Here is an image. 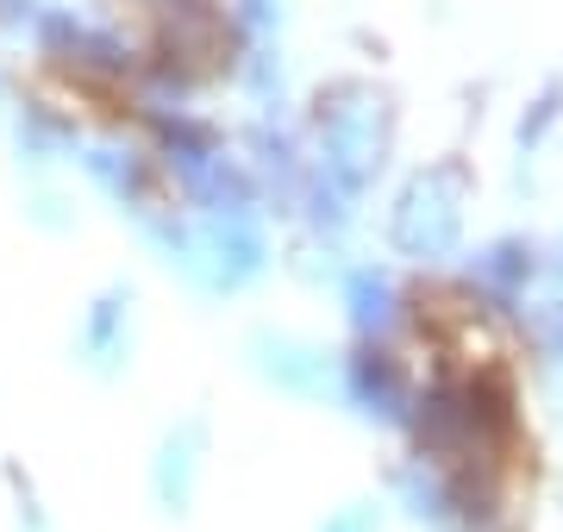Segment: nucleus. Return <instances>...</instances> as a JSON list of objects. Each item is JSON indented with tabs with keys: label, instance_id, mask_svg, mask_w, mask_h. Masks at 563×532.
<instances>
[{
	"label": "nucleus",
	"instance_id": "0eeeda50",
	"mask_svg": "<svg viewBox=\"0 0 563 532\" xmlns=\"http://www.w3.org/2000/svg\"><path fill=\"white\" fill-rule=\"evenodd\" d=\"M132 351H139V295H132V282H107L76 320V364L113 383V376H125Z\"/></svg>",
	"mask_w": 563,
	"mask_h": 532
},
{
	"label": "nucleus",
	"instance_id": "6e6552de",
	"mask_svg": "<svg viewBox=\"0 0 563 532\" xmlns=\"http://www.w3.org/2000/svg\"><path fill=\"white\" fill-rule=\"evenodd\" d=\"M201 476H207V420H176L157 439V457H151V501L169 520H188L195 495H201Z\"/></svg>",
	"mask_w": 563,
	"mask_h": 532
},
{
	"label": "nucleus",
	"instance_id": "1a4fd4ad",
	"mask_svg": "<svg viewBox=\"0 0 563 532\" xmlns=\"http://www.w3.org/2000/svg\"><path fill=\"white\" fill-rule=\"evenodd\" d=\"M539 269H544L539 264V245H526V239H495V245L470 251L463 282H470V295H483L488 308H520Z\"/></svg>",
	"mask_w": 563,
	"mask_h": 532
},
{
	"label": "nucleus",
	"instance_id": "f03ea898",
	"mask_svg": "<svg viewBox=\"0 0 563 532\" xmlns=\"http://www.w3.org/2000/svg\"><path fill=\"white\" fill-rule=\"evenodd\" d=\"M144 245L157 251L188 288H201L213 301L244 295V288H257L269 276V225L263 220H207V213L176 207L144 232Z\"/></svg>",
	"mask_w": 563,
	"mask_h": 532
},
{
	"label": "nucleus",
	"instance_id": "7ed1b4c3",
	"mask_svg": "<svg viewBox=\"0 0 563 532\" xmlns=\"http://www.w3.org/2000/svg\"><path fill=\"white\" fill-rule=\"evenodd\" d=\"M470 201H476V176H470L463 157L420 164L388 201V220H383L388 251L420 269L451 264L463 251V232H470Z\"/></svg>",
	"mask_w": 563,
	"mask_h": 532
},
{
	"label": "nucleus",
	"instance_id": "9d476101",
	"mask_svg": "<svg viewBox=\"0 0 563 532\" xmlns=\"http://www.w3.org/2000/svg\"><path fill=\"white\" fill-rule=\"evenodd\" d=\"M401 308H407V295H401V282H395V269H383V264L344 269V320H351L357 339L388 345V339L401 332V320H407Z\"/></svg>",
	"mask_w": 563,
	"mask_h": 532
},
{
	"label": "nucleus",
	"instance_id": "ddd939ff",
	"mask_svg": "<svg viewBox=\"0 0 563 532\" xmlns=\"http://www.w3.org/2000/svg\"><path fill=\"white\" fill-rule=\"evenodd\" d=\"M320 532H383V501H344L320 520Z\"/></svg>",
	"mask_w": 563,
	"mask_h": 532
},
{
	"label": "nucleus",
	"instance_id": "39448f33",
	"mask_svg": "<svg viewBox=\"0 0 563 532\" xmlns=\"http://www.w3.org/2000/svg\"><path fill=\"white\" fill-rule=\"evenodd\" d=\"M339 408H351L363 426L383 432H413L420 420V389L401 369V357L376 339H357V351L339 357Z\"/></svg>",
	"mask_w": 563,
	"mask_h": 532
},
{
	"label": "nucleus",
	"instance_id": "2eb2a0df",
	"mask_svg": "<svg viewBox=\"0 0 563 532\" xmlns=\"http://www.w3.org/2000/svg\"><path fill=\"white\" fill-rule=\"evenodd\" d=\"M551 276H563V257H558V264H551Z\"/></svg>",
	"mask_w": 563,
	"mask_h": 532
},
{
	"label": "nucleus",
	"instance_id": "4468645a",
	"mask_svg": "<svg viewBox=\"0 0 563 532\" xmlns=\"http://www.w3.org/2000/svg\"><path fill=\"white\" fill-rule=\"evenodd\" d=\"M13 476V495H20V532H51V520H44V508H38V495H32V483H25L20 470H7Z\"/></svg>",
	"mask_w": 563,
	"mask_h": 532
},
{
	"label": "nucleus",
	"instance_id": "f257e3e1",
	"mask_svg": "<svg viewBox=\"0 0 563 532\" xmlns=\"http://www.w3.org/2000/svg\"><path fill=\"white\" fill-rule=\"evenodd\" d=\"M395 95L369 76H332L313 88V107L301 113V144H307V188H301V213L307 232L339 245L344 232L357 225L363 201L376 195V182L388 176L395 157Z\"/></svg>",
	"mask_w": 563,
	"mask_h": 532
},
{
	"label": "nucleus",
	"instance_id": "20e7f679",
	"mask_svg": "<svg viewBox=\"0 0 563 532\" xmlns=\"http://www.w3.org/2000/svg\"><path fill=\"white\" fill-rule=\"evenodd\" d=\"M7 7H13L7 25H13L38 57L69 69V76H88V82H132V76H139L132 44H125L107 20H95V13L57 7V0H7Z\"/></svg>",
	"mask_w": 563,
	"mask_h": 532
},
{
	"label": "nucleus",
	"instance_id": "423d86ee",
	"mask_svg": "<svg viewBox=\"0 0 563 532\" xmlns=\"http://www.w3.org/2000/svg\"><path fill=\"white\" fill-rule=\"evenodd\" d=\"M251 369H257L263 383L288 401H307V408H320V401H339V357L301 332H276L263 326L251 332Z\"/></svg>",
	"mask_w": 563,
	"mask_h": 532
},
{
	"label": "nucleus",
	"instance_id": "f8f14e48",
	"mask_svg": "<svg viewBox=\"0 0 563 532\" xmlns=\"http://www.w3.org/2000/svg\"><path fill=\"white\" fill-rule=\"evenodd\" d=\"M244 38H282V20H288V0H232Z\"/></svg>",
	"mask_w": 563,
	"mask_h": 532
},
{
	"label": "nucleus",
	"instance_id": "9b49d317",
	"mask_svg": "<svg viewBox=\"0 0 563 532\" xmlns=\"http://www.w3.org/2000/svg\"><path fill=\"white\" fill-rule=\"evenodd\" d=\"M13 132H20V151L32 164H76L81 157V132L63 113H51V107H25L13 120Z\"/></svg>",
	"mask_w": 563,
	"mask_h": 532
}]
</instances>
